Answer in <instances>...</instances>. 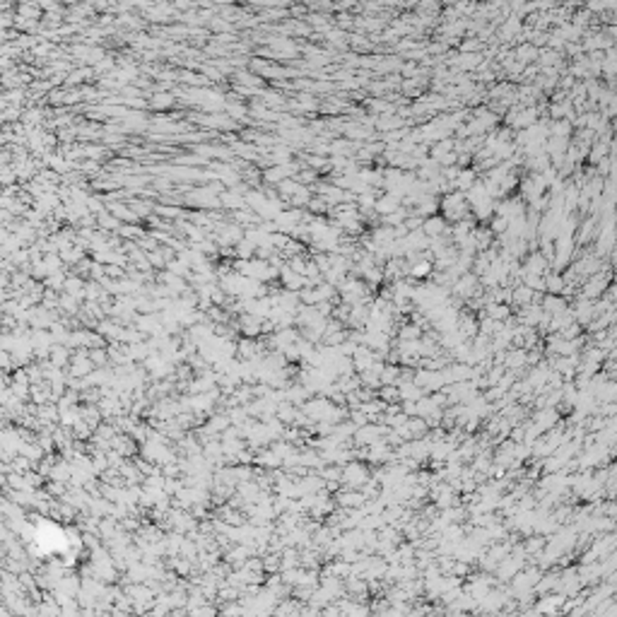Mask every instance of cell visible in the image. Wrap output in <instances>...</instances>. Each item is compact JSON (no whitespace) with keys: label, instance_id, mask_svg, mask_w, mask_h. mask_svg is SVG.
<instances>
[{"label":"cell","instance_id":"obj_4","mask_svg":"<svg viewBox=\"0 0 617 617\" xmlns=\"http://www.w3.org/2000/svg\"><path fill=\"white\" fill-rule=\"evenodd\" d=\"M542 306H545V311H547L550 316H557V313H564L566 311L564 299H557V296H547V299L542 302Z\"/></svg>","mask_w":617,"mask_h":617},{"label":"cell","instance_id":"obj_7","mask_svg":"<svg viewBox=\"0 0 617 617\" xmlns=\"http://www.w3.org/2000/svg\"><path fill=\"white\" fill-rule=\"evenodd\" d=\"M473 287H475V278H473V275H465L463 280H458V282H456V294L470 296V294H473Z\"/></svg>","mask_w":617,"mask_h":617},{"label":"cell","instance_id":"obj_10","mask_svg":"<svg viewBox=\"0 0 617 617\" xmlns=\"http://www.w3.org/2000/svg\"><path fill=\"white\" fill-rule=\"evenodd\" d=\"M400 338L403 340H417L420 338V330H417V326H405V328L400 330Z\"/></svg>","mask_w":617,"mask_h":617},{"label":"cell","instance_id":"obj_11","mask_svg":"<svg viewBox=\"0 0 617 617\" xmlns=\"http://www.w3.org/2000/svg\"><path fill=\"white\" fill-rule=\"evenodd\" d=\"M429 270H431L429 263H417V265H415L410 272H413L415 278H424V275H429Z\"/></svg>","mask_w":617,"mask_h":617},{"label":"cell","instance_id":"obj_5","mask_svg":"<svg viewBox=\"0 0 617 617\" xmlns=\"http://www.w3.org/2000/svg\"><path fill=\"white\" fill-rule=\"evenodd\" d=\"M92 367H94L92 359H87L85 355H80L75 362H73V374H75V376H87V374H92Z\"/></svg>","mask_w":617,"mask_h":617},{"label":"cell","instance_id":"obj_6","mask_svg":"<svg viewBox=\"0 0 617 617\" xmlns=\"http://www.w3.org/2000/svg\"><path fill=\"white\" fill-rule=\"evenodd\" d=\"M511 296H514L516 304H523V306H525V304H528V302L533 299V296H535V289H531L528 285H523V287H516V289H514V294H511Z\"/></svg>","mask_w":617,"mask_h":617},{"label":"cell","instance_id":"obj_2","mask_svg":"<svg viewBox=\"0 0 617 617\" xmlns=\"http://www.w3.org/2000/svg\"><path fill=\"white\" fill-rule=\"evenodd\" d=\"M538 579H540V574L538 572H518V574L514 576V593H528L538 583Z\"/></svg>","mask_w":617,"mask_h":617},{"label":"cell","instance_id":"obj_3","mask_svg":"<svg viewBox=\"0 0 617 617\" xmlns=\"http://www.w3.org/2000/svg\"><path fill=\"white\" fill-rule=\"evenodd\" d=\"M342 480L350 485V487H355V485H362V482H367V468L359 463H350L345 468V473H342Z\"/></svg>","mask_w":617,"mask_h":617},{"label":"cell","instance_id":"obj_1","mask_svg":"<svg viewBox=\"0 0 617 617\" xmlns=\"http://www.w3.org/2000/svg\"><path fill=\"white\" fill-rule=\"evenodd\" d=\"M605 287H608V275H603V272H600V278L598 275H591V280L583 285L581 296L583 299H596V296H600L605 292Z\"/></svg>","mask_w":617,"mask_h":617},{"label":"cell","instance_id":"obj_9","mask_svg":"<svg viewBox=\"0 0 617 617\" xmlns=\"http://www.w3.org/2000/svg\"><path fill=\"white\" fill-rule=\"evenodd\" d=\"M487 316L490 318H494V321H501V318H507L509 316V309L501 304H490L487 306Z\"/></svg>","mask_w":617,"mask_h":617},{"label":"cell","instance_id":"obj_8","mask_svg":"<svg viewBox=\"0 0 617 617\" xmlns=\"http://www.w3.org/2000/svg\"><path fill=\"white\" fill-rule=\"evenodd\" d=\"M562 287H564V280L559 278V275H547V278H545V289H550L552 294L562 292Z\"/></svg>","mask_w":617,"mask_h":617}]
</instances>
